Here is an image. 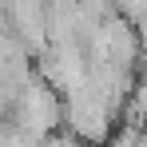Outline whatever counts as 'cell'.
Returning <instances> with one entry per match:
<instances>
[{
  "label": "cell",
  "instance_id": "1",
  "mask_svg": "<svg viewBox=\"0 0 147 147\" xmlns=\"http://www.w3.org/2000/svg\"><path fill=\"white\" fill-rule=\"evenodd\" d=\"M8 119H16L32 135H56L60 123L68 119V99H60V88H52L44 76H36L24 88V96L16 99V107L8 111Z\"/></svg>",
  "mask_w": 147,
  "mask_h": 147
},
{
  "label": "cell",
  "instance_id": "2",
  "mask_svg": "<svg viewBox=\"0 0 147 147\" xmlns=\"http://www.w3.org/2000/svg\"><path fill=\"white\" fill-rule=\"evenodd\" d=\"M68 131L72 135H80V139H88V143L96 147V143H103L107 139V131H111V107L103 103V99L84 84V88H76V92H68Z\"/></svg>",
  "mask_w": 147,
  "mask_h": 147
},
{
  "label": "cell",
  "instance_id": "3",
  "mask_svg": "<svg viewBox=\"0 0 147 147\" xmlns=\"http://www.w3.org/2000/svg\"><path fill=\"white\" fill-rule=\"evenodd\" d=\"M111 4H115V12H119V16L135 20V24L147 16V0H111Z\"/></svg>",
  "mask_w": 147,
  "mask_h": 147
},
{
  "label": "cell",
  "instance_id": "4",
  "mask_svg": "<svg viewBox=\"0 0 147 147\" xmlns=\"http://www.w3.org/2000/svg\"><path fill=\"white\" fill-rule=\"evenodd\" d=\"M143 135L147 131H139V127H123L119 135L107 139V147H143Z\"/></svg>",
  "mask_w": 147,
  "mask_h": 147
},
{
  "label": "cell",
  "instance_id": "5",
  "mask_svg": "<svg viewBox=\"0 0 147 147\" xmlns=\"http://www.w3.org/2000/svg\"><path fill=\"white\" fill-rule=\"evenodd\" d=\"M48 147H92L88 139H80V135H64V131H56V135H48Z\"/></svg>",
  "mask_w": 147,
  "mask_h": 147
}]
</instances>
